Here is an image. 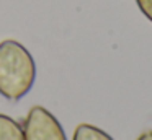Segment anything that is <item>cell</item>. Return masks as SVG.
<instances>
[{"instance_id": "2", "label": "cell", "mask_w": 152, "mask_h": 140, "mask_svg": "<svg viewBox=\"0 0 152 140\" xmlns=\"http://www.w3.org/2000/svg\"><path fill=\"white\" fill-rule=\"evenodd\" d=\"M25 140H67L61 122L43 106H33L23 124Z\"/></svg>"}, {"instance_id": "5", "label": "cell", "mask_w": 152, "mask_h": 140, "mask_svg": "<svg viewBox=\"0 0 152 140\" xmlns=\"http://www.w3.org/2000/svg\"><path fill=\"white\" fill-rule=\"evenodd\" d=\"M136 3L141 13L152 23V0H136Z\"/></svg>"}, {"instance_id": "1", "label": "cell", "mask_w": 152, "mask_h": 140, "mask_svg": "<svg viewBox=\"0 0 152 140\" xmlns=\"http://www.w3.org/2000/svg\"><path fill=\"white\" fill-rule=\"evenodd\" d=\"M34 80L36 64L30 51L13 39L0 42V94L8 101H20Z\"/></svg>"}, {"instance_id": "4", "label": "cell", "mask_w": 152, "mask_h": 140, "mask_svg": "<svg viewBox=\"0 0 152 140\" xmlns=\"http://www.w3.org/2000/svg\"><path fill=\"white\" fill-rule=\"evenodd\" d=\"M72 140H115L110 133L92 124H79L74 130Z\"/></svg>"}, {"instance_id": "6", "label": "cell", "mask_w": 152, "mask_h": 140, "mask_svg": "<svg viewBox=\"0 0 152 140\" xmlns=\"http://www.w3.org/2000/svg\"><path fill=\"white\" fill-rule=\"evenodd\" d=\"M137 140H152V130H147V132H142L141 135L137 137Z\"/></svg>"}, {"instance_id": "3", "label": "cell", "mask_w": 152, "mask_h": 140, "mask_svg": "<svg viewBox=\"0 0 152 140\" xmlns=\"http://www.w3.org/2000/svg\"><path fill=\"white\" fill-rule=\"evenodd\" d=\"M0 140H25L23 125L13 117L0 114Z\"/></svg>"}]
</instances>
